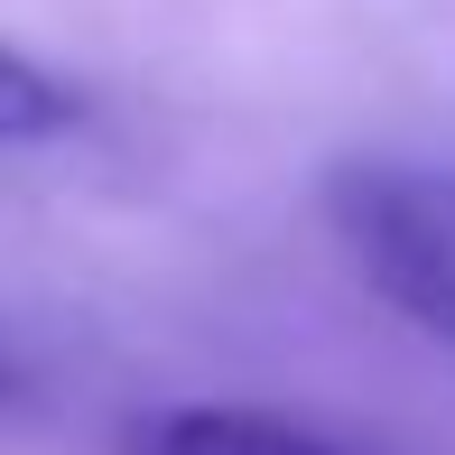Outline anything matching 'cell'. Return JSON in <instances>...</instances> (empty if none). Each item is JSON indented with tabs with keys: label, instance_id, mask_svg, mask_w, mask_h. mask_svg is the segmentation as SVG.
I'll return each instance as SVG.
<instances>
[{
	"label": "cell",
	"instance_id": "3957f363",
	"mask_svg": "<svg viewBox=\"0 0 455 455\" xmlns=\"http://www.w3.org/2000/svg\"><path fill=\"white\" fill-rule=\"evenodd\" d=\"M84 121V93L66 75H47L37 56L0 47V149H37V140H66Z\"/></svg>",
	"mask_w": 455,
	"mask_h": 455
},
{
	"label": "cell",
	"instance_id": "6da1fadb",
	"mask_svg": "<svg viewBox=\"0 0 455 455\" xmlns=\"http://www.w3.org/2000/svg\"><path fill=\"white\" fill-rule=\"evenodd\" d=\"M325 223L371 298L455 354V168L344 158L325 168Z\"/></svg>",
	"mask_w": 455,
	"mask_h": 455
},
{
	"label": "cell",
	"instance_id": "277c9868",
	"mask_svg": "<svg viewBox=\"0 0 455 455\" xmlns=\"http://www.w3.org/2000/svg\"><path fill=\"white\" fill-rule=\"evenodd\" d=\"M0 400H10V354H0Z\"/></svg>",
	"mask_w": 455,
	"mask_h": 455
},
{
	"label": "cell",
	"instance_id": "7a4b0ae2",
	"mask_svg": "<svg viewBox=\"0 0 455 455\" xmlns=\"http://www.w3.org/2000/svg\"><path fill=\"white\" fill-rule=\"evenodd\" d=\"M121 455H363L344 437L279 409H233V400H186V409H149L121 427Z\"/></svg>",
	"mask_w": 455,
	"mask_h": 455
}]
</instances>
